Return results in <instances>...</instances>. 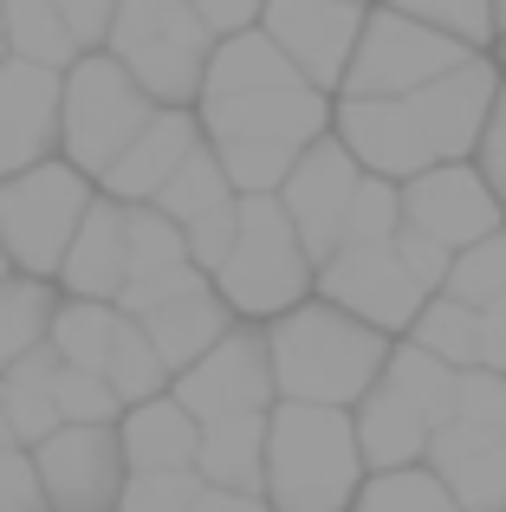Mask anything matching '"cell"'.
<instances>
[{"label": "cell", "mask_w": 506, "mask_h": 512, "mask_svg": "<svg viewBox=\"0 0 506 512\" xmlns=\"http://www.w3.org/2000/svg\"><path fill=\"white\" fill-rule=\"evenodd\" d=\"M195 150H202V124H195L182 104H163V111L143 124V137L130 143V150L117 156L98 182H104V195H117V201H156V195H163V182L189 163Z\"/></svg>", "instance_id": "18"}, {"label": "cell", "mask_w": 506, "mask_h": 512, "mask_svg": "<svg viewBox=\"0 0 506 512\" xmlns=\"http://www.w3.org/2000/svg\"><path fill=\"white\" fill-rule=\"evenodd\" d=\"M13 59V46H7V13H0V65Z\"/></svg>", "instance_id": "50"}, {"label": "cell", "mask_w": 506, "mask_h": 512, "mask_svg": "<svg viewBox=\"0 0 506 512\" xmlns=\"http://www.w3.org/2000/svg\"><path fill=\"white\" fill-rule=\"evenodd\" d=\"M59 286L72 299H124L130 286V234H124V201L104 195L85 208L72 247H65V266H59Z\"/></svg>", "instance_id": "19"}, {"label": "cell", "mask_w": 506, "mask_h": 512, "mask_svg": "<svg viewBox=\"0 0 506 512\" xmlns=\"http://www.w3.org/2000/svg\"><path fill=\"white\" fill-rule=\"evenodd\" d=\"M318 260L305 253L299 227H292L279 195H241V234H234L228 260L215 266L221 299L241 318H279L312 292Z\"/></svg>", "instance_id": "4"}, {"label": "cell", "mask_w": 506, "mask_h": 512, "mask_svg": "<svg viewBox=\"0 0 506 512\" xmlns=\"http://www.w3.org/2000/svg\"><path fill=\"white\" fill-rule=\"evenodd\" d=\"M260 26L273 33V46L312 78L318 91L344 85L351 52L364 39V7L357 0H266Z\"/></svg>", "instance_id": "14"}, {"label": "cell", "mask_w": 506, "mask_h": 512, "mask_svg": "<svg viewBox=\"0 0 506 512\" xmlns=\"http://www.w3.org/2000/svg\"><path fill=\"white\" fill-rule=\"evenodd\" d=\"M481 363L487 370H506V292L494 305H481Z\"/></svg>", "instance_id": "47"}, {"label": "cell", "mask_w": 506, "mask_h": 512, "mask_svg": "<svg viewBox=\"0 0 506 512\" xmlns=\"http://www.w3.org/2000/svg\"><path fill=\"white\" fill-rule=\"evenodd\" d=\"M0 448H20V435H13V415H7V402H0Z\"/></svg>", "instance_id": "49"}, {"label": "cell", "mask_w": 506, "mask_h": 512, "mask_svg": "<svg viewBox=\"0 0 506 512\" xmlns=\"http://www.w3.org/2000/svg\"><path fill=\"white\" fill-rule=\"evenodd\" d=\"M104 376H111V389L124 396V409L130 402H150V396H163V383L176 370L163 363V350L150 344V331L137 325V318H117V338H111V357H104Z\"/></svg>", "instance_id": "29"}, {"label": "cell", "mask_w": 506, "mask_h": 512, "mask_svg": "<svg viewBox=\"0 0 506 512\" xmlns=\"http://www.w3.org/2000/svg\"><path fill=\"white\" fill-rule=\"evenodd\" d=\"M266 428H273V409L202 422V454H195V467H202L208 487L266 493Z\"/></svg>", "instance_id": "22"}, {"label": "cell", "mask_w": 506, "mask_h": 512, "mask_svg": "<svg viewBox=\"0 0 506 512\" xmlns=\"http://www.w3.org/2000/svg\"><path fill=\"white\" fill-rule=\"evenodd\" d=\"M500 208L506 201L494 195V182L461 169V163H435V169L409 175V188H403V221L435 234V240H448L455 253L487 240V234H500Z\"/></svg>", "instance_id": "16"}, {"label": "cell", "mask_w": 506, "mask_h": 512, "mask_svg": "<svg viewBox=\"0 0 506 512\" xmlns=\"http://www.w3.org/2000/svg\"><path fill=\"white\" fill-rule=\"evenodd\" d=\"M357 441H364L370 474H383V467H416L422 454H429V441H435V422L396 383H377L364 402H357Z\"/></svg>", "instance_id": "21"}, {"label": "cell", "mask_w": 506, "mask_h": 512, "mask_svg": "<svg viewBox=\"0 0 506 512\" xmlns=\"http://www.w3.org/2000/svg\"><path fill=\"white\" fill-rule=\"evenodd\" d=\"M396 253H403V266H409V273H416L429 292L448 286V266H455V247H448V240H435V234H422V227L403 221V234H396Z\"/></svg>", "instance_id": "42"}, {"label": "cell", "mask_w": 506, "mask_h": 512, "mask_svg": "<svg viewBox=\"0 0 506 512\" xmlns=\"http://www.w3.org/2000/svg\"><path fill=\"white\" fill-rule=\"evenodd\" d=\"M59 409H65V422H117L124 396L111 389L104 370H78V363H65V370H59Z\"/></svg>", "instance_id": "40"}, {"label": "cell", "mask_w": 506, "mask_h": 512, "mask_svg": "<svg viewBox=\"0 0 506 512\" xmlns=\"http://www.w3.org/2000/svg\"><path fill=\"white\" fill-rule=\"evenodd\" d=\"M481 175L494 182V195L506 201V85H500L494 117H487V130H481Z\"/></svg>", "instance_id": "45"}, {"label": "cell", "mask_w": 506, "mask_h": 512, "mask_svg": "<svg viewBox=\"0 0 506 512\" xmlns=\"http://www.w3.org/2000/svg\"><path fill=\"white\" fill-rule=\"evenodd\" d=\"M33 467L46 480L52 512H117L130 480L124 435L111 422H65L33 448Z\"/></svg>", "instance_id": "11"}, {"label": "cell", "mask_w": 506, "mask_h": 512, "mask_svg": "<svg viewBox=\"0 0 506 512\" xmlns=\"http://www.w3.org/2000/svg\"><path fill=\"white\" fill-rule=\"evenodd\" d=\"M273 344V376L279 396L292 402H331V409H357L370 389L390 370V344H383L377 325H364L344 305H292V312L273 318L266 331Z\"/></svg>", "instance_id": "2"}, {"label": "cell", "mask_w": 506, "mask_h": 512, "mask_svg": "<svg viewBox=\"0 0 506 512\" xmlns=\"http://www.w3.org/2000/svg\"><path fill=\"white\" fill-rule=\"evenodd\" d=\"M325 91L312 78L292 85H266V91H234V98H202V124L208 137H279V143H318L325 137Z\"/></svg>", "instance_id": "17"}, {"label": "cell", "mask_w": 506, "mask_h": 512, "mask_svg": "<svg viewBox=\"0 0 506 512\" xmlns=\"http://www.w3.org/2000/svg\"><path fill=\"white\" fill-rule=\"evenodd\" d=\"M357 415L331 402H279L266 428V500L273 512H351L364 493Z\"/></svg>", "instance_id": "3"}, {"label": "cell", "mask_w": 506, "mask_h": 512, "mask_svg": "<svg viewBox=\"0 0 506 512\" xmlns=\"http://www.w3.org/2000/svg\"><path fill=\"white\" fill-rule=\"evenodd\" d=\"M455 376H461V370H455L448 357H435L429 344H403V350H390V370H383V383H396L435 428H442L448 415H455Z\"/></svg>", "instance_id": "30"}, {"label": "cell", "mask_w": 506, "mask_h": 512, "mask_svg": "<svg viewBox=\"0 0 506 512\" xmlns=\"http://www.w3.org/2000/svg\"><path fill=\"white\" fill-rule=\"evenodd\" d=\"M494 20H500V33H506V0H494Z\"/></svg>", "instance_id": "52"}, {"label": "cell", "mask_w": 506, "mask_h": 512, "mask_svg": "<svg viewBox=\"0 0 506 512\" xmlns=\"http://www.w3.org/2000/svg\"><path fill=\"white\" fill-rule=\"evenodd\" d=\"M0 279H13V253L7 247H0Z\"/></svg>", "instance_id": "51"}, {"label": "cell", "mask_w": 506, "mask_h": 512, "mask_svg": "<svg viewBox=\"0 0 506 512\" xmlns=\"http://www.w3.org/2000/svg\"><path fill=\"white\" fill-rule=\"evenodd\" d=\"M176 396L189 402L202 422L273 409L279 376H273V344H266V331H228V338L215 350H202L189 370H176Z\"/></svg>", "instance_id": "13"}, {"label": "cell", "mask_w": 506, "mask_h": 512, "mask_svg": "<svg viewBox=\"0 0 506 512\" xmlns=\"http://www.w3.org/2000/svg\"><path fill=\"white\" fill-rule=\"evenodd\" d=\"M117 318L111 299H72L52 312V344H59L65 363H78V370H104V357H111V338H117Z\"/></svg>", "instance_id": "32"}, {"label": "cell", "mask_w": 506, "mask_h": 512, "mask_svg": "<svg viewBox=\"0 0 506 512\" xmlns=\"http://www.w3.org/2000/svg\"><path fill=\"white\" fill-rule=\"evenodd\" d=\"M117 435H124L130 474L195 467V454H202V415H195L182 396H150V402H130V415H124Z\"/></svg>", "instance_id": "20"}, {"label": "cell", "mask_w": 506, "mask_h": 512, "mask_svg": "<svg viewBox=\"0 0 506 512\" xmlns=\"http://www.w3.org/2000/svg\"><path fill=\"white\" fill-rule=\"evenodd\" d=\"M52 312H59V305H52L46 279H33V273L0 279V376H7L33 344L52 338Z\"/></svg>", "instance_id": "27"}, {"label": "cell", "mask_w": 506, "mask_h": 512, "mask_svg": "<svg viewBox=\"0 0 506 512\" xmlns=\"http://www.w3.org/2000/svg\"><path fill=\"white\" fill-rule=\"evenodd\" d=\"M234 195H241V188L228 182V169H221V156H215V150H195L189 163H182V169H176V175L163 182V195H156V208H163L169 221H182V227H189V221H202V214H215L221 201H234Z\"/></svg>", "instance_id": "31"}, {"label": "cell", "mask_w": 506, "mask_h": 512, "mask_svg": "<svg viewBox=\"0 0 506 512\" xmlns=\"http://www.w3.org/2000/svg\"><path fill=\"white\" fill-rule=\"evenodd\" d=\"M202 467H156V474H130L117 512H195L202 500Z\"/></svg>", "instance_id": "35"}, {"label": "cell", "mask_w": 506, "mask_h": 512, "mask_svg": "<svg viewBox=\"0 0 506 512\" xmlns=\"http://www.w3.org/2000/svg\"><path fill=\"white\" fill-rule=\"evenodd\" d=\"M429 467L455 487V500L468 512H506V435H487V441L455 448V454H435Z\"/></svg>", "instance_id": "26"}, {"label": "cell", "mask_w": 506, "mask_h": 512, "mask_svg": "<svg viewBox=\"0 0 506 512\" xmlns=\"http://www.w3.org/2000/svg\"><path fill=\"white\" fill-rule=\"evenodd\" d=\"M163 104L143 91V78L130 72L117 52H85L65 72V163H78L85 175H104L130 143L143 137V124Z\"/></svg>", "instance_id": "6"}, {"label": "cell", "mask_w": 506, "mask_h": 512, "mask_svg": "<svg viewBox=\"0 0 506 512\" xmlns=\"http://www.w3.org/2000/svg\"><path fill=\"white\" fill-rule=\"evenodd\" d=\"M292 78H305L299 65L286 59V52L273 46V33L266 26H247V33H228L215 46V59H208V85L202 98H234V91H266V85H292Z\"/></svg>", "instance_id": "24"}, {"label": "cell", "mask_w": 506, "mask_h": 512, "mask_svg": "<svg viewBox=\"0 0 506 512\" xmlns=\"http://www.w3.org/2000/svg\"><path fill=\"white\" fill-rule=\"evenodd\" d=\"M448 422L481 428V435H506V370H487V363H468L455 376V415Z\"/></svg>", "instance_id": "38"}, {"label": "cell", "mask_w": 506, "mask_h": 512, "mask_svg": "<svg viewBox=\"0 0 506 512\" xmlns=\"http://www.w3.org/2000/svg\"><path fill=\"white\" fill-rule=\"evenodd\" d=\"M59 370H65V357H59V344L46 338V344H33L7 376H0V402H7V415H13V435H20V448H39L46 435H59V428H65Z\"/></svg>", "instance_id": "23"}, {"label": "cell", "mask_w": 506, "mask_h": 512, "mask_svg": "<svg viewBox=\"0 0 506 512\" xmlns=\"http://www.w3.org/2000/svg\"><path fill=\"white\" fill-rule=\"evenodd\" d=\"M65 137V72L33 59L0 65V182L46 163Z\"/></svg>", "instance_id": "15"}, {"label": "cell", "mask_w": 506, "mask_h": 512, "mask_svg": "<svg viewBox=\"0 0 506 512\" xmlns=\"http://www.w3.org/2000/svg\"><path fill=\"white\" fill-rule=\"evenodd\" d=\"M0 512H52L33 448H0Z\"/></svg>", "instance_id": "41"}, {"label": "cell", "mask_w": 506, "mask_h": 512, "mask_svg": "<svg viewBox=\"0 0 506 512\" xmlns=\"http://www.w3.org/2000/svg\"><path fill=\"white\" fill-rule=\"evenodd\" d=\"M0 13H7V46H13V59L52 65V72H72V59L85 52V46H78V33L65 26V13L52 7V0H0Z\"/></svg>", "instance_id": "25"}, {"label": "cell", "mask_w": 506, "mask_h": 512, "mask_svg": "<svg viewBox=\"0 0 506 512\" xmlns=\"http://www.w3.org/2000/svg\"><path fill=\"white\" fill-rule=\"evenodd\" d=\"M195 13H202L208 26H215V39H228V33H247L253 20L266 13V0H189Z\"/></svg>", "instance_id": "46"}, {"label": "cell", "mask_w": 506, "mask_h": 512, "mask_svg": "<svg viewBox=\"0 0 506 512\" xmlns=\"http://www.w3.org/2000/svg\"><path fill=\"white\" fill-rule=\"evenodd\" d=\"M461 59H474L468 39L442 33V26L416 20V13L383 7L364 20V39L351 52V72H344V98H403V91L455 72Z\"/></svg>", "instance_id": "9"}, {"label": "cell", "mask_w": 506, "mask_h": 512, "mask_svg": "<svg viewBox=\"0 0 506 512\" xmlns=\"http://www.w3.org/2000/svg\"><path fill=\"white\" fill-rule=\"evenodd\" d=\"M416 344H429L435 357H448L455 370H468V363H481V305L455 299V292H442V299L422 305L416 325Z\"/></svg>", "instance_id": "33"}, {"label": "cell", "mask_w": 506, "mask_h": 512, "mask_svg": "<svg viewBox=\"0 0 506 512\" xmlns=\"http://www.w3.org/2000/svg\"><path fill=\"white\" fill-rule=\"evenodd\" d=\"M396 13H416V20H429V26H442V33H455V39H468V46H487L494 39V0H390Z\"/></svg>", "instance_id": "39"}, {"label": "cell", "mask_w": 506, "mask_h": 512, "mask_svg": "<svg viewBox=\"0 0 506 512\" xmlns=\"http://www.w3.org/2000/svg\"><path fill=\"white\" fill-rule=\"evenodd\" d=\"M357 7H364V0H357Z\"/></svg>", "instance_id": "53"}, {"label": "cell", "mask_w": 506, "mask_h": 512, "mask_svg": "<svg viewBox=\"0 0 506 512\" xmlns=\"http://www.w3.org/2000/svg\"><path fill=\"white\" fill-rule=\"evenodd\" d=\"M494 65L461 59L455 72L403 91V98H344L338 104V137L370 175H422L435 163H461L481 150V130L494 117Z\"/></svg>", "instance_id": "1"}, {"label": "cell", "mask_w": 506, "mask_h": 512, "mask_svg": "<svg viewBox=\"0 0 506 512\" xmlns=\"http://www.w3.org/2000/svg\"><path fill=\"white\" fill-rule=\"evenodd\" d=\"M234 234H241V195H234V201H221L215 214H202V221H189V253L208 266V273H215V266L228 260Z\"/></svg>", "instance_id": "43"}, {"label": "cell", "mask_w": 506, "mask_h": 512, "mask_svg": "<svg viewBox=\"0 0 506 512\" xmlns=\"http://www.w3.org/2000/svg\"><path fill=\"white\" fill-rule=\"evenodd\" d=\"M500 52H506V46H500Z\"/></svg>", "instance_id": "54"}, {"label": "cell", "mask_w": 506, "mask_h": 512, "mask_svg": "<svg viewBox=\"0 0 506 512\" xmlns=\"http://www.w3.org/2000/svg\"><path fill=\"white\" fill-rule=\"evenodd\" d=\"M442 292H455V299H468V305H494L506 292V234H487V240H474V247H461Z\"/></svg>", "instance_id": "36"}, {"label": "cell", "mask_w": 506, "mask_h": 512, "mask_svg": "<svg viewBox=\"0 0 506 512\" xmlns=\"http://www.w3.org/2000/svg\"><path fill=\"white\" fill-rule=\"evenodd\" d=\"M215 46H221L215 26L189 0H124L111 20V39H104V52H117L156 104L202 98Z\"/></svg>", "instance_id": "5"}, {"label": "cell", "mask_w": 506, "mask_h": 512, "mask_svg": "<svg viewBox=\"0 0 506 512\" xmlns=\"http://www.w3.org/2000/svg\"><path fill=\"white\" fill-rule=\"evenodd\" d=\"M351 512H468L435 467H383L364 480Z\"/></svg>", "instance_id": "28"}, {"label": "cell", "mask_w": 506, "mask_h": 512, "mask_svg": "<svg viewBox=\"0 0 506 512\" xmlns=\"http://www.w3.org/2000/svg\"><path fill=\"white\" fill-rule=\"evenodd\" d=\"M195 512H273L266 493H234V487H202Z\"/></svg>", "instance_id": "48"}, {"label": "cell", "mask_w": 506, "mask_h": 512, "mask_svg": "<svg viewBox=\"0 0 506 512\" xmlns=\"http://www.w3.org/2000/svg\"><path fill=\"white\" fill-rule=\"evenodd\" d=\"M403 234V188L396 175H364L344 214V240H396Z\"/></svg>", "instance_id": "37"}, {"label": "cell", "mask_w": 506, "mask_h": 512, "mask_svg": "<svg viewBox=\"0 0 506 512\" xmlns=\"http://www.w3.org/2000/svg\"><path fill=\"white\" fill-rule=\"evenodd\" d=\"M91 182L78 163H33L20 175L0 182V247L13 253V273H33V279H59L65 247H72L78 221L91 208Z\"/></svg>", "instance_id": "7"}, {"label": "cell", "mask_w": 506, "mask_h": 512, "mask_svg": "<svg viewBox=\"0 0 506 512\" xmlns=\"http://www.w3.org/2000/svg\"><path fill=\"white\" fill-rule=\"evenodd\" d=\"M221 169L241 195H279V182L299 163V143H279V137H221L215 143Z\"/></svg>", "instance_id": "34"}, {"label": "cell", "mask_w": 506, "mask_h": 512, "mask_svg": "<svg viewBox=\"0 0 506 512\" xmlns=\"http://www.w3.org/2000/svg\"><path fill=\"white\" fill-rule=\"evenodd\" d=\"M357 169L364 163L351 156L344 137H318V143H305L292 175L279 182V201H286L292 227H299L305 253H312L318 266L344 247V214H351V195H357V182H364Z\"/></svg>", "instance_id": "12"}, {"label": "cell", "mask_w": 506, "mask_h": 512, "mask_svg": "<svg viewBox=\"0 0 506 512\" xmlns=\"http://www.w3.org/2000/svg\"><path fill=\"white\" fill-rule=\"evenodd\" d=\"M318 292L344 312H357L377 331H403L422 318L429 305V286L403 266L396 240H344L325 266H318Z\"/></svg>", "instance_id": "10"}, {"label": "cell", "mask_w": 506, "mask_h": 512, "mask_svg": "<svg viewBox=\"0 0 506 512\" xmlns=\"http://www.w3.org/2000/svg\"><path fill=\"white\" fill-rule=\"evenodd\" d=\"M117 305L150 331V344L163 350L169 370H189L202 350H215L228 338V312H234L202 260H182V266H169V273H156V279H130Z\"/></svg>", "instance_id": "8"}, {"label": "cell", "mask_w": 506, "mask_h": 512, "mask_svg": "<svg viewBox=\"0 0 506 512\" xmlns=\"http://www.w3.org/2000/svg\"><path fill=\"white\" fill-rule=\"evenodd\" d=\"M52 7L65 13V26L78 33V46H104V39H111V20H117V7H124V0H52Z\"/></svg>", "instance_id": "44"}]
</instances>
